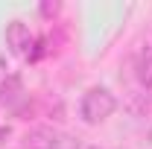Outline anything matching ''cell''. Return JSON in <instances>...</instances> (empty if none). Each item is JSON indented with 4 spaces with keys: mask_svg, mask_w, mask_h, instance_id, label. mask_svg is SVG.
Masks as SVG:
<instances>
[{
    "mask_svg": "<svg viewBox=\"0 0 152 149\" xmlns=\"http://www.w3.org/2000/svg\"><path fill=\"white\" fill-rule=\"evenodd\" d=\"M114 108H117V99H114V93L108 91V88H102V85L88 88V91L82 93V99H79V117H82V123H88V126L105 123L114 114Z\"/></svg>",
    "mask_w": 152,
    "mask_h": 149,
    "instance_id": "6da1fadb",
    "label": "cell"
},
{
    "mask_svg": "<svg viewBox=\"0 0 152 149\" xmlns=\"http://www.w3.org/2000/svg\"><path fill=\"white\" fill-rule=\"evenodd\" d=\"M20 149H82V143H79V137L64 134V131H58V129L35 126L32 131L23 134Z\"/></svg>",
    "mask_w": 152,
    "mask_h": 149,
    "instance_id": "7a4b0ae2",
    "label": "cell"
},
{
    "mask_svg": "<svg viewBox=\"0 0 152 149\" xmlns=\"http://www.w3.org/2000/svg\"><path fill=\"white\" fill-rule=\"evenodd\" d=\"M3 41H6V47H9L15 56H26L29 58V53H32V47H35L38 38L32 35L29 23H23V20H9L6 29H3Z\"/></svg>",
    "mask_w": 152,
    "mask_h": 149,
    "instance_id": "3957f363",
    "label": "cell"
},
{
    "mask_svg": "<svg viewBox=\"0 0 152 149\" xmlns=\"http://www.w3.org/2000/svg\"><path fill=\"white\" fill-rule=\"evenodd\" d=\"M134 67H137V79H140V85H143L146 91H152V47H143V50L137 53Z\"/></svg>",
    "mask_w": 152,
    "mask_h": 149,
    "instance_id": "277c9868",
    "label": "cell"
},
{
    "mask_svg": "<svg viewBox=\"0 0 152 149\" xmlns=\"http://www.w3.org/2000/svg\"><path fill=\"white\" fill-rule=\"evenodd\" d=\"M12 67H9V61H6V56H3V53H0V88H6V82H9V79H12Z\"/></svg>",
    "mask_w": 152,
    "mask_h": 149,
    "instance_id": "5b68a950",
    "label": "cell"
},
{
    "mask_svg": "<svg viewBox=\"0 0 152 149\" xmlns=\"http://www.w3.org/2000/svg\"><path fill=\"white\" fill-rule=\"evenodd\" d=\"M58 9H61L58 3H44L41 6V15H58Z\"/></svg>",
    "mask_w": 152,
    "mask_h": 149,
    "instance_id": "8992f818",
    "label": "cell"
},
{
    "mask_svg": "<svg viewBox=\"0 0 152 149\" xmlns=\"http://www.w3.org/2000/svg\"><path fill=\"white\" fill-rule=\"evenodd\" d=\"M3 137H6V129H3V126H0V140H3Z\"/></svg>",
    "mask_w": 152,
    "mask_h": 149,
    "instance_id": "52a82bcc",
    "label": "cell"
},
{
    "mask_svg": "<svg viewBox=\"0 0 152 149\" xmlns=\"http://www.w3.org/2000/svg\"><path fill=\"white\" fill-rule=\"evenodd\" d=\"M88 149H102V146H88Z\"/></svg>",
    "mask_w": 152,
    "mask_h": 149,
    "instance_id": "ba28073f",
    "label": "cell"
}]
</instances>
